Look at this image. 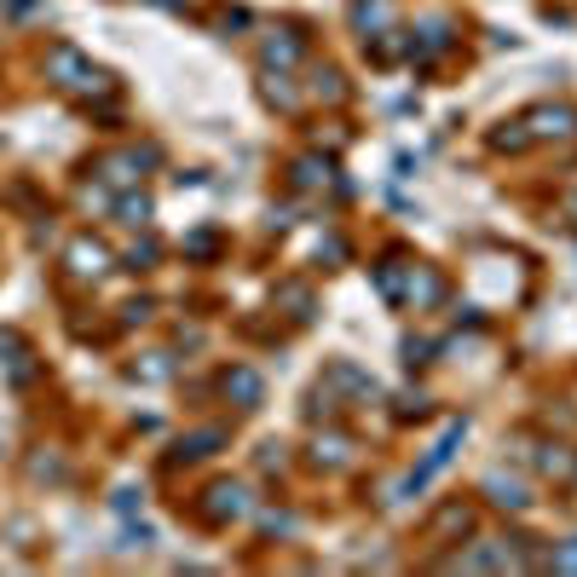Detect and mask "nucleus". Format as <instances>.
Wrapping results in <instances>:
<instances>
[{
	"mask_svg": "<svg viewBox=\"0 0 577 577\" xmlns=\"http://www.w3.org/2000/svg\"><path fill=\"white\" fill-rule=\"evenodd\" d=\"M116 214H122V226H145L151 219V197H122Z\"/></svg>",
	"mask_w": 577,
	"mask_h": 577,
	"instance_id": "f03ea898",
	"label": "nucleus"
},
{
	"mask_svg": "<svg viewBox=\"0 0 577 577\" xmlns=\"http://www.w3.org/2000/svg\"><path fill=\"white\" fill-rule=\"evenodd\" d=\"M70 272H76V277H104V272H110V254H104L99 243H87V237H81V243L70 249Z\"/></svg>",
	"mask_w": 577,
	"mask_h": 577,
	"instance_id": "f257e3e1",
	"label": "nucleus"
}]
</instances>
